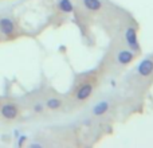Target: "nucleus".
Instances as JSON below:
<instances>
[{
	"mask_svg": "<svg viewBox=\"0 0 153 148\" xmlns=\"http://www.w3.org/2000/svg\"><path fill=\"white\" fill-rule=\"evenodd\" d=\"M125 38H126V43L133 51H137L140 49V45H138L137 40V32H136L134 27H128L126 32H125Z\"/></svg>",
	"mask_w": 153,
	"mask_h": 148,
	"instance_id": "f257e3e1",
	"label": "nucleus"
},
{
	"mask_svg": "<svg viewBox=\"0 0 153 148\" xmlns=\"http://www.w3.org/2000/svg\"><path fill=\"white\" fill-rule=\"evenodd\" d=\"M137 72H138L140 75H143V77L151 75V74L153 73V61L149 59V58L143 59L137 66Z\"/></svg>",
	"mask_w": 153,
	"mask_h": 148,
	"instance_id": "f03ea898",
	"label": "nucleus"
},
{
	"mask_svg": "<svg viewBox=\"0 0 153 148\" xmlns=\"http://www.w3.org/2000/svg\"><path fill=\"white\" fill-rule=\"evenodd\" d=\"M0 31L4 35H11L15 31V26H13V22L10 18H1L0 19Z\"/></svg>",
	"mask_w": 153,
	"mask_h": 148,
	"instance_id": "7ed1b4c3",
	"label": "nucleus"
},
{
	"mask_svg": "<svg viewBox=\"0 0 153 148\" xmlns=\"http://www.w3.org/2000/svg\"><path fill=\"white\" fill-rule=\"evenodd\" d=\"M1 116L5 119H15L18 116V109L13 104H4L1 106Z\"/></svg>",
	"mask_w": 153,
	"mask_h": 148,
	"instance_id": "20e7f679",
	"label": "nucleus"
},
{
	"mask_svg": "<svg viewBox=\"0 0 153 148\" xmlns=\"http://www.w3.org/2000/svg\"><path fill=\"white\" fill-rule=\"evenodd\" d=\"M93 92V86L90 84H85L82 85L81 87H79V90L76 92V98H78L79 101H83L86 100V98L90 97V94H91Z\"/></svg>",
	"mask_w": 153,
	"mask_h": 148,
	"instance_id": "39448f33",
	"label": "nucleus"
},
{
	"mask_svg": "<svg viewBox=\"0 0 153 148\" xmlns=\"http://www.w3.org/2000/svg\"><path fill=\"white\" fill-rule=\"evenodd\" d=\"M133 58H134V54H133L132 51H129V50H121L118 53V55H117L118 62L120 64H122V65H128L129 62L133 61Z\"/></svg>",
	"mask_w": 153,
	"mask_h": 148,
	"instance_id": "423d86ee",
	"label": "nucleus"
},
{
	"mask_svg": "<svg viewBox=\"0 0 153 148\" xmlns=\"http://www.w3.org/2000/svg\"><path fill=\"white\" fill-rule=\"evenodd\" d=\"M109 109V102L108 101H101V102L95 104L94 108H93V114L94 116H102L108 112Z\"/></svg>",
	"mask_w": 153,
	"mask_h": 148,
	"instance_id": "0eeeda50",
	"label": "nucleus"
},
{
	"mask_svg": "<svg viewBox=\"0 0 153 148\" xmlns=\"http://www.w3.org/2000/svg\"><path fill=\"white\" fill-rule=\"evenodd\" d=\"M83 5L90 11H98L102 7V3L101 0H83Z\"/></svg>",
	"mask_w": 153,
	"mask_h": 148,
	"instance_id": "6e6552de",
	"label": "nucleus"
},
{
	"mask_svg": "<svg viewBox=\"0 0 153 148\" xmlns=\"http://www.w3.org/2000/svg\"><path fill=\"white\" fill-rule=\"evenodd\" d=\"M58 7L62 12H66V13L73 12V10H74V5H73V3L70 0H59Z\"/></svg>",
	"mask_w": 153,
	"mask_h": 148,
	"instance_id": "1a4fd4ad",
	"label": "nucleus"
},
{
	"mask_svg": "<svg viewBox=\"0 0 153 148\" xmlns=\"http://www.w3.org/2000/svg\"><path fill=\"white\" fill-rule=\"evenodd\" d=\"M46 106L50 109H58L61 106V100H58V98H50L46 102Z\"/></svg>",
	"mask_w": 153,
	"mask_h": 148,
	"instance_id": "9d476101",
	"label": "nucleus"
},
{
	"mask_svg": "<svg viewBox=\"0 0 153 148\" xmlns=\"http://www.w3.org/2000/svg\"><path fill=\"white\" fill-rule=\"evenodd\" d=\"M35 112H40V111H42V109H43V106L42 105H40V104H36V106H35Z\"/></svg>",
	"mask_w": 153,
	"mask_h": 148,
	"instance_id": "9b49d317",
	"label": "nucleus"
},
{
	"mask_svg": "<svg viewBox=\"0 0 153 148\" xmlns=\"http://www.w3.org/2000/svg\"><path fill=\"white\" fill-rule=\"evenodd\" d=\"M26 140V136H20V139H19V141H18V144L19 146H22V144H23V141Z\"/></svg>",
	"mask_w": 153,
	"mask_h": 148,
	"instance_id": "f8f14e48",
	"label": "nucleus"
},
{
	"mask_svg": "<svg viewBox=\"0 0 153 148\" xmlns=\"http://www.w3.org/2000/svg\"><path fill=\"white\" fill-rule=\"evenodd\" d=\"M30 147H31V148H34V147H40V144H31Z\"/></svg>",
	"mask_w": 153,
	"mask_h": 148,
	"instance_id": "ddd939ff",
	"label": "nucleus"
}]
</instances>
